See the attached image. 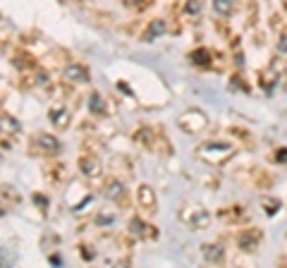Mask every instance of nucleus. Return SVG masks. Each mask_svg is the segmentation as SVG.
I'll use <instances>...</instances> for the list:
<instances>
[{"label": "nucleus", "mask_w": 287, "mask_h": 268, "mask_svg": "<svg viewBox=\"0 0 287 268\" xmlns=\"http://www.w3.org/2000/svg\"><path fill=\"white\" fill-rule=\"evenodd\" d=\"M261 240V232L256 230H244V232H239V237H237V244L244 249V252H251Z\"/></svg>", "instance_id": "f257e3e1"}, {"label": "nucleus", "mask_w": 287, "mask_h": 268, "mask_svg": "<svg viewBox=\"0 0 287 268\" xmlns=\"http://www.w3.org/2000/svg\"><path fill=\"white\" fill-rule=\"evenodd\" d=\"M106 197L113 201H127V192H124V187L117 180H108L106 182Z\"/></svg>", "instance_id": "f03ea898"}, {"label": "nucleus", "mask_w": 287, "mask_h": 268, "mask_svg": "<svg viewBox=\"0 0 287 268\" xmlns=\"http://www.w3.org/2000/svg\"><path fill=\"white\" fill-rule=\"evenodd\" d=\"M79 168H82V173L89 175V177H98V175H101V163L96 161V158H91V156H89V158H82V161H79Z\"/></svg>", "instance_id": "7ed1b4c3"}, {"label": "nucleus", "mask_w": 287, "mask_h": 268, "mask_svg": "<svg viewBox=\"0 0 287 268\" xmlns=\"http://www.w3.org/2000/svg\"><path fill=\"white\" fill-rule=\"evenodd\" d=\"M65 77L72 81H86L89 79V69L82 65H67V69H65Z\"/></svg>", "instance_id": "20e7f679"}, {"label": "nucleus", "mask_w": 287, "mask_h": 268, "mask_svg": "<svg viewBox=\"0 0 287 268\" xmlns=\"http://www.w3.org/2000/svg\"><path fill=\"white\" fill-rule=\"evenodd\" d=\"M163 31H165V22H163V19H153V22L149 24V29L144 31V36H141V39H144V41H153V39H158Z\"/></svg>", "instance_id": "39448f33"}, {"label": "nucleus", "mask_w": 287, "mask_h": 268, "mask_svg": "<svg viewBox=\"0 0 287 268\" xmlns=\"http://www.w3.org/2000/svg\"><path fill=\"white\" fill-rule=\"evenodd\" d=\"M0 130H2V132H10V134H17V132H22V125L14 120V118H10V115H0Z\"/></svg>", "instance_id": "423d86ee"}, {"label": "nucleus", "mask_w": 287, "mask_h": 268, "mask_svg": "<svg viewBox=\"0 0 287 268\" xmlns=\"http://www.w3.org/2000/svg\"><path fill=\"white\" fill-rule=\"evenodd\" d=\"M213 10H216V14H220V17H230L234 10V2L232 0H213Z\"/></svg>", "instance_id": "0eeeda50"}, {"label": "nucleus", "mask_w": 287, "mask_h": 268, "mask_svg": "<svg viewBox=\"0 0 287 268\" xmlns=\"http://www.w3.org/2000/svg\"><path fill=\"white\" fill-rule=\"evenodd\" d=\"M36 141H39L46 151H53V153H55V151H60V141H57L55 136H51V134H39V136H36Z\"/></svg>", "instance_id": "6e6552de"}, {"label": "nucleus", "mask_w": 287, "mask_h": 268, "mask_svg": "<svg viewBox=\"0 0 287 268\" xmlns=\"http://www.w3.org/2000/svg\"><path fill=\"white\" fill-rule=\"evenodd\" d=\"M204 256L206 261H211V264H216L223 259V247H216V244H206L204 247Z\"/></svg>", "instance_id": "1a4fd4ad"}, {"label": "nucleus", "mask_w": 287, "mask_h": 268, "mask_svg": "<svg viewBox=\"0 0 287 268\" xmlns=\"http://www.w3.org/2000/svg\"><path fill=\"white\" fill-rule=\"evenodd\" d=\"M89 110L96 113V115H103V113H106V103H103L101 94H91V96H89Z\"/></svg>", "instance_id": "9d476101"}, {"label": "nucleus", "mask_w": 287, "mask_h": 268, "mask_svg": "<svg viewBox=\"0 0 287 268\" xmlns=\"http://www.w3.org/2000/svg\"><path fill=\"white\" fill-rule=\"evenodd\" d=\"M201 7H204V0H187L184 2V14L194 17V14L201 12Z\"/></svg>", "instance_id": "9b49d317"}, {"label": "nucleus", "mask_w": 287, "mask_h": 268, "mask_svg": "<svg viewBox=\"0 0 287 268\" xmlns=\"http://www.w3.org/2000/svg\"><path fill=\"white\" fill-rule=\"evenodd\" d=\"M51 120L57 125V127H65L69 122V115L65 113V110H51Z\"/></svg>", "instance_id": "f8f14e48"}, {"label": "nucleus", "mask_w": 287, "mask_h": 268, "mask_svg": "<svg viewBox=\"0 0 287 268\" xmlns=\"http://www.w3.org/2000/svg\"><path fill=\"white\" fill-rule=\"evenodd\" d=\"M191 60L196 63V65H204V67H208V63H211V55H208V51H194L191 53Z\"/></svg>", "instance_id": "ddd939ff"}, {"label": "nucleus", "mask_w": 287, "mask_h": 268, "mask_svg": "<svg viewBox=\"0 0 287 268\" xmlns=\"http://www.w3.org/2000/svg\"><path fill=\"white\" fill-rule=\"evenodd\" d=\"M139 201H141V203L146 201V206H153V194H151V187H141V189H139Z\"/></svg>", "instance_id": "4468645a"}, {"label": "nucleus", "mask_w": 287, "mask_h": 268, "mask_svg": "<svg viewBox=\"0 0 287 268\" xmlns=\"http://www.w3.org/2000/svg\"><path fill=\"white\" fill-rule=\"evenodd\" d=\"M132 232H134V235H144V232H146V225H144L139 218H134V220H132Z\"/></svg>", "instance_id": "2eb2a0df"}, {"label": "nucleus", "mask_w": 287, "mask_h": 268, "mask_svg": "<svg viewBox=\"0 0 287 268\" xmlns=\"http://www.w3.org/2000/svg\"><path fill=\"white\" fill-rule=\"evenodd\" d=\"M278 51H280L283 55H287V34H285V36H283L280 41H278Z\"/></svg>", "instance_id": "dca6fc26"}, {"label": "nucleus", "mask_w": 287, "mask_h": 268, "mask_svg": "<svg viewBox=\"0 0 287 268\" xmlns=\"http://www.w3.org/2000/svg\"><path fill=\"white\" fill-rule=\"evenodd\" d=\"M113 220H115V218H113V215H98V223H113Z\"/></svg>", "instance_id": "f3484780"}, {"label": "nucleus", "mask_w": 287, "mask_h": 268, "mask_svg": "<svg viewBox=\"0 0 287 268\" xmlns=\"http://www.w3.org/2000/svg\"><path fill=\"white\" fill-rule=\"evenodd\" d=\"M278 161H287V148H280V156H278Z\"/></svg>", "instance_id": "a211bd4d"}, {"label": "nucleus", "mask_w": 287, "mask_h": 268, "mask_svg": "<svg viewBox=\"0 0 287 268\" xmlns=\"http://www.w3.org/2000/svg\"><path fill=\"white\" fill-rule=\"evenodd\" d=\"M127 2H129V5H139L141 0H127Z\"/></svg>", "instance_id": "6ab92c4d"}, {"label": "nucleus", "mask_w": 287, "mask_h": 268, "mask_svg": "<svg viewBox=\"0 0 287 268\" xmlns=\"http://www.w3.org/2000/svg\"><path fill=\"white\" fill-rule=\"evenodd\" d=\"M0 215H2V211H0Z\"/></svg>", "instance_id": "aec40b11"}]
</instances>
